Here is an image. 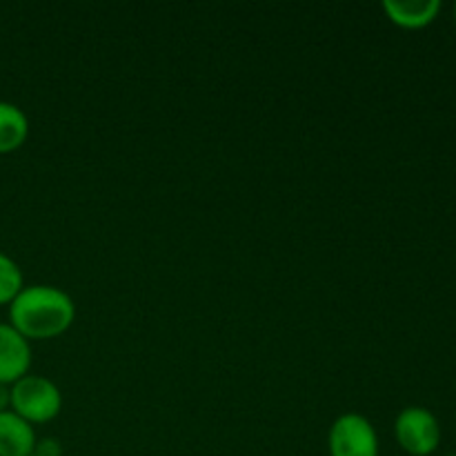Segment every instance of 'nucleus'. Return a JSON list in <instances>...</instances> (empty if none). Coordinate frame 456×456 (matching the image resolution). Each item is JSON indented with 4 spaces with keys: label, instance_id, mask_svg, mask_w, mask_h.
Returning <instances> with one entry per match:
<instances>
[{
    "label": "nucleus",
    "instance_id": "6",
    "mask_svg": "<svg viewBox=\"0 0 456 456\" xmlns=\"http://www.w3.org/2000/svg\"><path fill=\"white\" fill-rule=\"evenodd\" d=\"M36 444L38 441L31 423L12 410L0 412V456H31Z\"/></svg>",
    "mask_w": 456,
    "mask_h": 456
},
{
    "label": "nucleus",
    "instance_id": "8",
    "mask_svg": "<svg viewBox=\"0 0 456 456\" xmlns=\"http://www.w3.org/2000/svg\"><path fill=\"white\" fill-rule=\"evenodd\" d=\"M29 136V120L13 102L0 101V154L20 150Z\"/></svg>",
    "mask_w": 456,
    "mask_h": 456
},
{
    "label": "nucleus",
    "instance_id": "7",
    "mask_svg": "<svg viewBox=\"0 0 456 456\" xmlns=\"http://www.w3.org/2000/svg\"><path fill=\"white\" fill-rule=\"evenodd\" d=\"M383 12L403 29H423L436 20L441 3L439 0H386Z\"/></svg>",
    "mask_w": 456,
    "mask_h": 456
},
{
    "label": "nucleus",
    "instance_id": "2",
    "mask_svg": "<svg viewBox=\"0 0 456 456\" xmlns=\"http://www.w3.org/2000/svg\"><path fill=\"white\" fill-rule=\"evenodd\" d=\"M62 405L61 390L56 383H52L45 377L27 374L20 381L12 386V405L9 410L16 412L18 417L25 419L27 423H47L58 417Z\"/></svg>",
    "mask_w": 456,
    "mask_h": 456
},
{
    "label": "nucleus",
    "instance_id": "3",
    "mask_svg": "<svg viewBox=\"0 0 456 456\" xmlns=\"http://www.w3.org/2000/svg\"><path fill=\"white\" fill-rule=\"evenodd\" d=\"M395 435L401 448L412 456H430L441 444V426L426 408H405L396 417Z\"/></svg>",
    "mask_w": 456,
    "mask_h": 456
},
{
    "label": "nucleus",
    "instance_id": "4",
    "mask_svg": "<svg viewBox=\"0 0 456 456\" xmlns=\"http://www.w3.org/2000/svg\"><path fill=\"white\" fill-rule=\"evenodd\" d=\"M330 456H379V436L361 414H343L328 436Z\"/></svg>",
    "mask_w": 456,
    "mask_h": 456
},
{
    "label": "nucleus",
    "instance_id": "1",
    "mask_svg": "<svg viewBox=\"0 0 456 456\" xmlns=\"http://www.w3.org/2000/svg\"><path fill=\"white\" fill-rule=\"evenodd\" d=\"M74 301L52 285H31L9 303V325L27 341L56 338L71 328Z\"/></svg>",
    "mask_w": 456,
    "mask_h": 456
},
{
    "label": "nucleus",
    "instance_id": "12",
    "mask_svg": "<svg viewBox=\"0 0 456 456\" xmlns=\"http://www.w3.org/2000/svg\"><path fill=\"white\" fill-rule=\"evenodd\" d=\"M31 456H36V454H31Z\"/></svg>",
    "mask_w": 456,
    "mask_h": 456
},
{
    "label": "nucleus",
    "instance_id": "5",
    "mask_svg": "<svg viewBox=\"0 0 456 456\" xmlns=\"http://www.w3.org/2000/svg\"><path fill=\"white\" fill-rule=\"evenodd\" d=\"M31 347L9 323H0V383L13 386L29 374Z\"/></svg>",
    "mask_w": 456,
    "mask_h": 456
},
{
    "label": "nucleus",
    "instance_id": "11",
    "mask_svg": "<svg viewBox=\"0 0 456 456\" xmlns=\"http://www.w3.org/2000/svg\"><path fill=\"white\" fill-rule=\"evenodd\" d=\"M9 405H12V387L0 383V412L9 410Z\"/></svg>",
    "mask_w": 456,
    "mask_h": 456
},
{
    "label": "nucleus",
    "instance_id": "10",
    "mask_svg": "<svg viewBox=\"0 0 456 456\" xmlns=\"http://www.w3.org/2000/svg\"><path fill=\"white\" fill-rule=\"evenodd\" d=\"M36 456H61V444L56 439H45L36 444Z\"/></svg>",
    "mask_w": 456,
    "mask_h": 456
},
{
    "label": "nucleus",
    "instance_id": "9",
    "mask_svg": "<svg viewBox=\"0 0 456 456\" xmlns=\"http://www.w3.org/2000/svg\"><path fill=\"white\" fill-rule=\"evenodd\" d=\"M22 289V272L16 261L0 252V305H9Z\"/></svg>",
    "mask_w": 456,
    "mask_h": 456
}]
</instances>
